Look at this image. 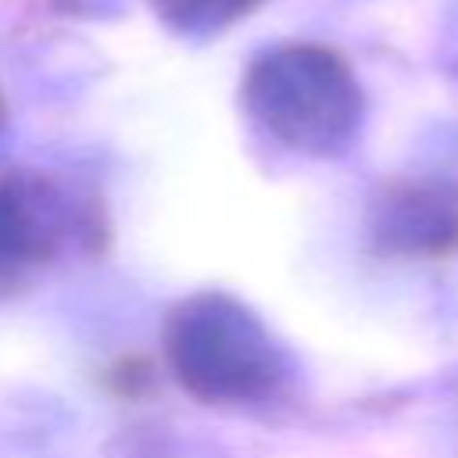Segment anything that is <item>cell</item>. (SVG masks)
<instances>
[{"label": "cell", "instance_id": "cell-1", "mask_svg": "<svg viewBox=\"0 0 458 458\" xmlns=\"http://www.w3.org/2000/svg\"><path fill=\"white\" fill-rule=\"evenodd\" d=\"M240 104L258 129L301 154H340L365 118V93L347 57L326 43H279L250 57Z\"/></svg>", "mask_w": 458, "mask_h": 458}, {"label": "cell", "instance_id": "cell-2", "mask_svg": "<svg viewBox=\"0 0 458 458\" xmlns=\"http://www.w3.org/2000/svg\"><path fill=\"white\" fill-rule=\"evenodd\" d=\"M168 361L179 383L211 404L265 397L283 379L272 336L247 308L222 293H200L172 315Z\"/></svg>", "mask_w": 458, "mask_h": 458}, {"label": "cell", "instance_id": "cell-3", "mask_svg": "<svg viewBox=\"0 0 458 458\" xmlns=\"http://www.w3.org/2000/svg\"><path fill=\"white\" fill-rule=\"evenodd\" d=\"M82 204L75 193L43 172H7L0 179V286L57 258V250L82 229Z\"/></svg>", "mask_w": 458, "mask_h": 458}, {"label": "cell", "instance_id": "cell-4", "mask_svg": "<svg viewBox=\"0 0 458 458\" xmlns=\"http://www.w3.org/2000/svg\"><path fill=\"white\" fill-rule=\"evenodd\" d=\"M372 236L404 258H444L458 247V190L447 182H390L376 200Z\"/></svg>", "mask_w": 458, "mask_h": 458}, {"label": "cell", "instance_id": "cell-5", "mask_svg": "<svg viewBox=\"0 0 458 458\" xmlns=\"http://www.w3.org/2000/svg\"><path fill=\"white\" fill-rule=\"evenodd\" d=\"M154 18L182 39H211L243 21L265 0H147Z\"/></svg>", "mask_w": 458, "mask_h": 458}, {"label": "cell", "instance_id": "cell-6", "mask_svg": "<svg viewBox=\"0 0 458 458\" xmlns=\"http://www.w3.org/2000/svg\"><path fill=\"white\" fill-rule=\"evenodd\" d=\"M43 4L72 18V14H93V11H100L104 0H43Z\"/></svg>", "mask_w": 458, "mask_h": 458}, {"label": "cell", "instance_id": "cell-7", "mask_svg": "<svg viewBox=\"0 0 458 458\" xmlns=\"http://www.w3.org/2000/svg\"><path fill=\"white\" fill-rule=\"evenodd\" d=\"M0 125H4V97H0Z\"/></svg>", "mask_w": 458, "mask_h": 458}]
</instances>
